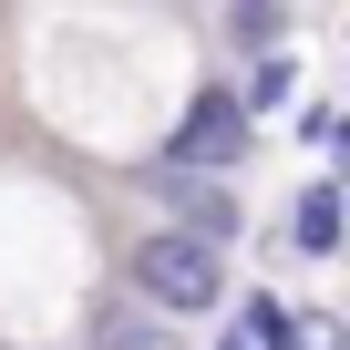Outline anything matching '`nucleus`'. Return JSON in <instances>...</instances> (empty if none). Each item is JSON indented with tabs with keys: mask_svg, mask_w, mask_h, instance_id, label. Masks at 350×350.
Instances as JSON below:
<instances>
[{
	"mask_svg": "<svg viewBox=\"0 0 350 350\" xmlns=\"http://www.w3.org/2000/svg\"><path fill=\"white\" fill-rule=\"evenodd\" d=\"M72 350H186V329H175V319H154L144 299H124L113 278L93 288V309H83V340Z\"/></svg>",
	"mask_w": 350,
	"mask_h": 350,
	"instance_id": "obj_5",
	"label": "nucleus"
},
{
	"mask_svg": "<svg viewBox=\"0 0 350 350\" xmlns=\"http://www.w3.org/2000/svg\"><path fill=\"white\" fill-rule=\"evenodd\" d=\"M299 144H319V154H340V103H299Z\"/></svg>",
	"mask_w": 350,
	"mask_h": 350,
	"instance_id": "obj_9",
	"label": "nucleus"
},
{
	"mask_svg": "<svg viewBox=\"0 0 350 350\" xmlns=\"http://www.w3.org/2000/svg\"><path fill=\"white\" fill-rule=\"evenodd\" d=\"M206 350H247V340H237V329H217V340H206Z\"/></svg>",
	"mask_w": 350,
	"mask_h": 350,
	"instance_id": "obj_10",
	"label": "nucleus"
},
{
	"mask_svg": "<svg viewBox=\"0 0 350 350\" xmlns=\"http://www.w3.org/2000/svg\"><path fill=\"white\" fill-rule=\"evenodd\" d=\"M247 154H258V124L237 113L227 72H196V83H186V103H175V124L154 134V154H144V165H175V175H237Z\"/></svg>",
	"mask_w": 350,
	"mask_h": 350,
	"instance_id": "obj_3",
	"label": "nucleus"
},
{
	"mask_svg": "<svg viewBox=\"0 0 350 350\" xmlns=\"http://www.w3.org/2000/svg\"><path fill=\"white\" fill-rule=\"evenodd\" d=\"M288 21H299V0H227V52H288Z\"/></svg>",
	"mask_w": 350,
	"mask_h": 350,
	"instance_id": "obj_8",
	"label": "nucleus"
},
{
	"mask_svg": "<svg viewBox=\"0 0 350 350\" xmlns=\"http://www.w3.org/2000/svg\"><path fill=\"white\" fill-rule=\"evenodd\" d=\"M113 288L124 299H144L154 319H217L227 309V288H237V268H227V247H206V237H175V227H134L124 247H113Z\"/></svg>",
	"mask_w": 350,
	"mask_h": 350,
	"instance_id": "obj_2",
	"label": "nucleus"
},
{
	"mask_svg": "<svg viewBox=\"0 0 350 350\" xmlns=\"http://www.w3.org/2000/svg\"><path fill=\"white\" fill-rule=\"evenodd\" d=\"M227 93H237V113H247V124H278V113L299 103V52H258Z\"/></svg>",
	"mask_w": 350,
	"mask_h": 350,
	"instance_id": "obj_7",
	"label": "nucleus"
},
{
	"mask_svg": "<svg viewBox=\"0 0 350 350\" xmlns=\"http://www.w3.org/2000/svg\"><path fill=\"white\" fill-rule=\"evenodd\" d=\"M113 247L83 196L42 175H0V350H72Z\"/></svg>",
	"mask_w": 350,
	"mask_h": 350,
	"instance_id": "obj_1",
	"label": "nucleus"
},
{
	"mask_svg": "<svg viewBox=\"0 0 350 350\" xmlns=\"http://www.w3.org/2000/svg\"><path fill=\"white\" fill-rule=\"evenodd\" d=\"M340 227H350L340 175H309V186L288 196V227H278V247H288V258H309V268H329V258H340Z\"/></svg>",
	"mask_w": 350,
	"mask_h": 350,
	"instance_id": "obj_6",
	"label": "nucleus"
},
{
	"mask_svg": "<svg viewBox=\"0 0 350 350\" xmlns=\"http://www.w3.org/2000/svg\"><path fill=\"white\" fill-rule=\"evenodd\" d=\"M144 206H154V227L206 237V247H227V258H237V237H247L237 175H175V165H144Z\"/></svg>",
	"mask_w": 350,
	"mask_h": 350,
	"instance_id": "obj_4",
	"label": "nucleus"
}]
</instances>
